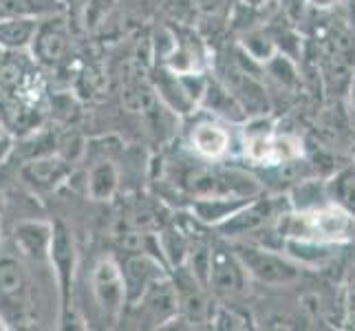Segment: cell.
Returning <instances> with one entry per match:
<instances>
[{"instance_id": "obj_1", "label": "cell", "mask_w": 355, "mask_h": 331, "mask_svg": "<svg viewBox=\"0 0 355 331\" xmlns=\"http://www.w3.org/2000/svg\"><path fill=\"white\" fill-rule=\"evenodd\" d=\"M51 263H35L22 256L11 241L0 243V329H35L60 312L46 298L58 294Z\"/></svg>"}, {"instance_id": "obj_2", "label": "cell", "mask_w": 355, "mask_h": 331, "mask_svg": "<svg viewBox=\"0 0 355 331\" xmlns=\"http://www.w3.org/2000/svg\"><path fill=\"white\" fill-rule=\"evenodd\" d=\"M355 223V217L347 210L324 203L309 210H296L291 214H280L278 219V235L283 239L298 241H315V243H338L349 237Z\"/></svg>"}, {"instance_id": "obj_3", "label": "cell", "mask_w": 355, "mask_h": 331, "mask_svg": "<svg viewBox=\"0 0 355 331\" xmlns=\"http://www.w3.org/2000/svg\"><path fill=\"white\" fill-rule=\"evenodd\" d=\"M126 314L132 316L137 327H166L173 323L179 316V298L173 278H157L137 300L128 305L124 309V316Z\"/></svg>"}, {"instance_id": "obj_4", "label": "cell", "mask_w": 355, "mask_h": 331, "mask_svg": "<svg viewBox=\"0 0 355 331\" xmlns=\"http://www.w3.org/2000/svg\"><path fill=\"white\" fill-rule=\"evenodd\" d=\"M91 291L104 318L113 323L121 321L126 309V280L121 265L113 256H104L95 263L91 272Z\"/></svg>"}, {"instance_id": "obj_5", "label": "cell", "mask_w": 355, "mask_h": 331, "mask_svg": "<svg viewBox=\"0 0 355 331\" xmlns=\"http://www.w3.org/2000/svg\"><path fill=\"white\" fill-rule=\"evenodd\" d=\"M188 188L194 197H234L254 199L261 194V183L236 170H194L188 177Z\"/></svg>"}, {"instance_id": "obj_6", "label": "cell", "mask_w": 355, "mask_h": 331, "mask_svg": "<svg viewBox=\"0 0 355 331\" xmlns=\"http://www.w3.org/2000/svg\"><path fill=\"white\" fill-rule=\"evenodd\" d=\"M245 272L267 285H289L300 278V267L263 245H239L234 250Z\"/></svg>"}, {"instance_id": "obj_7", "label": "cell", "mask_w": 355, "mask_h": 331, "mask_svg": "<svg viewBox=\"0 0 355 331\" xmlns=\"http://www.w3.org/2000/svg\"><path fill=\"white\" fill-rule=\"evenodd\" d=\"M49 263H51L55 285L60 294V321H67L71 307V291H73V272H76V245L73 237L62 223L53 226L51 248H49Z\"/></svg>"}, {"instance_id": "obj_8", "label": "cell", "mask_w": 355, "mask_h": 331, "mask_svg": "<svg viewBox=\"0 0 355 331\" xmlns=\"http://www.w3.org/2000/svg\"><path fill=\"white\" fill-rule=\"evenodd\" d=\"M302 155V144L291 135L272 133H250L245 139V157L261 166H285L298 162Z\"/></svg>"}, {"instance_id": "obj_9", "label": "cell", "mask_w": 355, "mask_h": 331, "mask_svg": "<svg viewBox=\"0 0 355 331\" xmlns=\"http://www.w3.org/2000/svg\"><path fill=\"white\" fill-rule=\"evenodd\" d=\"M250 274L236 259L234 252H227L223 248L212 250L210 259V274H207V287L223 296H236L248 287Z\"/></svg>"}, {"instance_id": "obj_10", "label": "cell", "mask_w": 355, "mask_h": 331, "mask_svg": "<svg viewBox=\"0 0 355 331\" xmlns=\"http://www.w3.org/2000/svg\"><path fill=\"white\" fill-rule=\"evenodd\" d=\"M274 201L272 199H250L245 205H241L234 214H230L225 221H221L216 228L227 239H239L259 232L269 223L274 217Z\"/></svg>"}, {"instance_id": "obj_11", "label": "cell", "mask_w": 355, "mask_h": 331, "mask_svg": "<svg viewBox=\"0 0 355 331\" xmlns=\"http://www.w3.org/2000/svg\"><path fill=\"white\" fill-rule=\"evenodd\" d=\"M121 272L126 280V307L137 300L157 278L168 276L164 263H159V256L153 252H137L128 256L126 263L121 265Z\"/></svg>"}, {"instance_id": "obj_12", "label": "cell", "mask_w": 355, "mask_h": 331, "mask_svg": "<svg viewBox=\"0 0 355 331\" xmlns=\"http://www.w3.org/2000/svg\"><path fill=\"white\" fill-rule=\"evenodd\" d=\"M71 49V35L62 18L49 16V20H40L35 38L31 42L33 56L46 65L60 62Z\"/></svg>"}, {"instance_id": "obj_13", "label": "cell", "mask_w": 355, "mask_h": 331, "mask_svg": "<svg viewBox=\"0 0 355 331\" xmlns=\"http://www.w3.org/2000/svg\"><path fill=\"white\" fill-rule=\"evenodd\" d=\"M51 237H53V223H46V221H20L14 228V237L9 241L29 261L49 263Z\"/></svg>"}, {"instance_id": "obj_14", "label": "cell", "mask_w": 355, "mask_h": 331, "mask_svg": "<svg viewBox=\"0 0 355 331\" xmlns=\"http://www.w3.org/2000/svg\"><path fill=\"white\" fill-rule=\"evenodd\" d=\"M190 146H192V151L201 155L203 159H221L230 151L232 137L227 128H223L221 124H216L212 119H207L192 126Z\"/></svg>"}, {"instance_id": "obj_15", "label": "cell", "mask_w": 355, "mask_h": 331, "mask_svg": "<svg viewBox=\"0 0 355 331\" xmlns=\"http://www.w3.org/2000/svg\"><path fill=\"white\" fill-rule=\"evenodd\" d=\"M40 18L31 16H0V49L3 51H24L38 31Z\"/></svg>"}, {"instance_id": "obj_16", "label": "cell", "mask_w": 355, "mask_h": 331, "mask_svg": "<svg viewBox=\"0 0 355 331\" xmlns=\"http://www.w3.org/2000/svg\"><path fill=\"white\" fill-rule=\"evenodd\" d=\"M69 175V162L60 157H38L22 168V179L31 188L38 190H51L60 181Z\"/></svg>"}, {"instance_id": "obj_17", "label": "cell", "mask_w": 355, "mask_h": 331, "mask_svg": "<svg viewBox=\"0 0 355 331\" xmlns=\"http://www.w3.org/2000/svg\"><path fill=\"white\" fill-rule=\"evenodd\" d=\"M250 199H234V197H194L190 210L194 219L205 226H218L230 214H234L241 205H245Z\"/></svg>"}, {"instance_id": "obj_18", "label": "cell", "mask_w": 355, "mask_h": 331, "mask_svg": "<svg viewBox=\"0 0 355 331\" xmlns=\"http://www.w3.org/2000/svg\"><path fill=\"white\" fill-rule=\"evenodd\" d=\"M324 192L329 203H334L342 210L355 217V162L336 170L334 177L324 183Z\"/></svg>"}, {"instance_id": "obj_19", "label": "cell", "mask_w": 355, "mask_h": 331, "mask_svg": "<svg viewBox=\"0 0 355 331\" xmlns=\"http://www.w3.org/2000/svg\"><path fill=\"white\" fill-rule=\"evenodd\" d=\"M201 100H205V106L210 108V113L214 110L216 115H223L227 119L239 121L248 115L236 97L232 95L225 87H218V84H205V91H203Z\"/></svg>"}, {"instance_id": "obj_20", "label": "cell", "mask_w": 355, "mask_h": 331, "mask_svg": "<svg viewBox=\"0 0 355 331\" xmlns=\"http://www.w3.org/2000/svg\"><path fill=\"white\" fill-rule=\"evenodd\" d=\"M117 168L111 162H97L89 173V194L95 201H108L117 190Z\"/></svg>"}, {"instance_id": "obj_21", "label": "cell", "mask_w": 355, "mask_h": 331, "mask_svg": "<svg viewBox=\"0 0 355 331\" xmlns=\"http://www.w3.org/2000/svg\"><path fill=\"white\" fill-rule=\"evenodd\" d=\"M60 11L58 0H0V14L3 16H55Z\"/></svg>"}, {"instance_id": "obj_22", "label": "cell", "mask_w": 355, "mask_h": 331, "mask_svg": "<svg viewBox=\"0 0 355 331\" xmlns=\"http://www.w3.org/2000/svg\"><path fill=\"white\" fill-rule=\"evenodd\" d=\"M329 203L324 186H318V181H304L291 192V205L293 210H309V207H318Z\"/></svg>"}, {"instance_id": "obj_23", "label": "cell", "mask_w": 355, "mask_h": 331, "mask_svg": "<svg viewBox=\"0 0 355 331\" xmlns=\"http://www.w3.org/2000/svg\"><path fill=\"white\" fill-rule=\"evenodd\" d=\"M210 323L216 329H248L250 327L248 318H245L234 307H218V309H214V316H212Z\"/></svg>"}, {"instance_id": "obj_24", "label": "cell", "mask_w": 355, "mask_h": 331, "mask_svg": "<svg viewBox=\"0 0 355 331\" xmlns=\"http://www.w3.org/2000/svg\"><path fill=\"white\" fill-rule=\"evenodd\" d=\"M267 69L269 73L280 82V84H296L298 82V76H296V69L289 62L285 56H272L267 60Z\"/></svg>"}, {"instance_id": "obj_25", "label": "cell", "mask_w": 355, "mask_h": 331, "mask_svg": "<svg viewBox=\"0 0 355 331\" xmlns=\"http://www.w3.org/2000/svg\"><path fill=\"white\" fill-rule=\"evenodd\" d=\"M347 307L355 314V269L349 276V283H347Z\"/></svg>"}, {"instance_id": "obj_26", "label": "cell", "mask_w": 355, "mask_h": 331, "mask_svg": "<svg viewBox=\"0 0 355 331\" xmlns=\"http://www.w3.org/2000/svg\"><path fill=\"white\" fill-rule=\"evenodd\" d=\"M9 144H11V142H9V135H7V130H5L3 117H0V159H3V157L7 155V151L11 148Z\"/></svg>"}, {"instance_id": "obj_27", "label": "cell", "mask_w": 355, "mask_h": 331, "mask_svg": "<svg viewBox=\"0 0 355 331\" xmlns=\"http://www.w3.org/2000/svg\"><path fill=\"white\" fill-rule=\"evenodd\" d=\"M340 0H309V5H313L315 9H329V7H336Z\"/></svg>"}, {"instance_id": "obj_28", "label": "cell", "mask_w": 355, "mask_h": 331, "mask_svg": "<svg viewBox=\"0 0 355 331\" xmlns=\"http://www.w3.org/2000/svg\"><path fill=\"white\" fill-rule=\"evenodd\" d=\"M349 93H351V104L355 108V76L351 78V84H349Z\"/></svg>"}, {"instance_id": "obj_29", "label": "cell", "mask_w": 355, "mask_h": 331, "mask_svg": "<svg viewBox=\"0 0 355 331\" xmlns=\"http://www.w3.org/2000/svg\"><path fill=\"white\" fill-rule=\"evenodd\" d=\"M0 214H3V197H0Z\"/></svg>"}, {"instance_id": "obj_30", "label": "cell", "mask_w": 355, "mask_h": 331, "mask_svg": "<svg viewBox=\"0 0 355 331\" xmlns=\"http://www.w3.org/2000/svg\"><path fill=\"white\" fill-rule=\"evenodd\" d=\"M0 243H3V226H0Z\"/></svg>"}, {"instance_id": "obj_31", "label": "cell", "mask_w": 355, "mask_h": 331, "mask_svg": "<svg viewBox=\"0 0 355 331\" xmlns=\"http://www.w3.org/2000/svg\"><path fill=\"white\" fill-rule=\"evenodd\" d=\"M0 16H3V14H0Z\"/></svg>"}]
</instances>
